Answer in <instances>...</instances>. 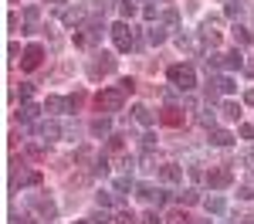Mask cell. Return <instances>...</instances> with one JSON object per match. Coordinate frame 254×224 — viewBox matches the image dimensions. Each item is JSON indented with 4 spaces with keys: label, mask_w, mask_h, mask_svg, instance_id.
Segmentation results:
<instances>
[{
    "label": "cell",
    "mask_w": 254,
    "mask_h": 224,
    "mask_svg": "<svg viewBox=\"0 0 254 224\" xmlns=\"http://www.w3.org/2000/svg\"><path fill=\"white\" fill-rule=\"evenodd\" d=\"M166 78H170V85L180 88V92H193L196 88V75H193L190 65H173V68L166 72Z\"/></svg>",
    "instance_id": "6da1fadb"
},
{
    "label": "cell",
    "mask_w": 254,
    "mask_h": 224,
    "mask_svg": "<svg viewBox=\"0 0 254 224\" xmlns=\"http://www.w3.org/2000/svg\"><path fill=\"white\" fill-rule=\"evenodd\" d=\"M95 105L102 112H119V109L126 105V92H122V88H102L95 95Z\"/></svg>",
    "instance_id": "7a4b0ae2"
},
{
    "label": "cell",
    "mask_w": 254,
    "mask_h": 224,
    "mask_svg": "<svg viewBox=\"0 0 254 224\" xmlns=\"http://www.w3.org/2000/svg\"><path fill=\"white\" fill-rule=\"evenodd\" d=\"M112 41H116L119 51H132V48H136V34H132L129 20H119V24H112Z\"/></svg>",
    "instance_id": "3957f363"
},
{
    "label": "cell",
    "mask_w": 254,
    "mask_h": 224,
    "mask_svg": "<svg viewBox=\"0 0 254 224\" xmlns=\"http://www.w3.org/2000/svg\"><path fill=\"white\" fill-rule=\"evenodd\" d=\"M109 72H116V58H112V55H105V51H102V55H95V61H92V65H88V75H109Z\"/></svg>",
    "instance_id": "277c9868"
},
{
    "label": "cell",
    "mask_w": 254,
    "mask_h": 224,
    "mask_svg": "<svg viewBox=\"0 0 254 224\" xmlns=\"http://www.w3.org/2000/svg\"><path fill=\"white\" fill-rule=\"evenodd\" d=\"M41 58H44V48H41V44H27V51H24V58H20V68H24V72H34L41 65Z\"/></svg>",
    "instance_id": "5b68a950"
},
{
    "label": "cell",
    "mask_w": 254,
    "mask_h": 224,
    "mask_svg": "<svg viewBox=\"0 0 254 224\" xmlns=\"http://www.w3.org/2000/svg\"><path fill=\"white\" fill-rule=\"evenodd\" d=\"M203 180H207V187H214V190H220V187H227V183L234 180V173H231L227 166H217V170H210V173H207Z\"/></svg>",
    "instance_id": "8992f818"
},
{
    "label": "cell",
    "mask_w": 254,
    "mask_h": 224,
    "mask_svg": "<svg viewBox=\"0 0 254 224\" xmlns=\"http://www.w3.org/2000/svg\"><path fill=\"white\" fill-rule=\"evenodd\" d=\"M14 187H38L41 183V173L38 170H14Z\"/></svg>",
    "instance_id": "52a82bcc"
},
{
    "label": "cell",
    "mask_w": 254,
    "mask_h": 224,
    "mask_svg": "<svg viewBox=\"0 0 254 224\" xmlns=\"http://www.w3.org/2000/svg\"><path fill=\"white\" fill-rule=\"evenodd\" d=\"M38 133H41V140H48V143H51V140H61V136H64V129H61V126H58L55 119L41 122V126H38Z\"/></svg>",
    "instance_id": "ba28073f"
},
{
    "label": "cell",
    "mask_w": 254,
    "mask_h": 224,
    "mask_svg": "<svg viewBox=\"0 0 254 224\" xmlns=\"http://www.w3.org/2000/svg\"><path fill=\"white\" fill-rule=\"evenodd\" d=\"M159 180H163V183H180V180H183V166H176V163L159 166Z\"/></svg>",
    "instance_id": "9c48e42d"
},
{
    "label": "cell",
    "mask_w": 254,
    "mask_h": 224,
    "mask_svg": "<svg viewBox=\"0 0 254 224\" xmlns=\"http://www.w3.org/2000/svg\"><path fill=\"white\" fill-rule=\"evenodd\" d=\"M44 109H48V112H68V109H71V99H61V95H48Z\"/></svg>",
    "instance_id": "30bf717a"
},
{
    "label": "cell",
    "mask_w": 254,
    "mask_h": 224,
    "mask_svg": "<svg viewBox=\"0 0 254 224\" xmlns=\"http://www.w3.org/2000/svg\"><path fill=\"white\" fill-rule=\"evenodd\" d=\"M224 68H227V72H241V68H244V55H241V51H227V55H224Z\"/></svg>",
    "instance_id": "8fae6325"
},
{
    "label": "cell",
    "mask_w": 254,
    "mask_h": 224,
    "mask_svg": "<svg viewBox=\"0 0 254 224\" xmlns=\"http://www.w3.org/2000/svg\"><path fill=\"white\" fill-rule=\"evenodd\" d=\"M210 143H214V146H231L234 136H231L227 129H210Z\"/></svg>",
    "instance_id": "7c38bea8"
},
{
    "label": "cell",
    "mask_w": 254,
    "mask_h": 224,
    "mask_svg": "<svg viewBox=\"0 0 254 224\" xmlns=\"http://www.w3.org/2000/svg\"><path fill=\"white\" fill-rule=\"evenodd\" d=\"M41 109L38 105H34V102H24V105H20V112H17V119L20 122H34V116H38Z\"/></svg>",
    "instance_id": "4fadbf2b"
},
{
    "label": "cell",
    "mask_w": 254,
    "mask_h": 224,
    "mask_svg": "<svg viewBox=\"0 0 254 224\" xmlns=\"http://www.w3.org/2000/svg\"><path fill=\"white\" fill-rule=\"evenodd\" d=\"M163 122H166V126H180V122H183L180 109H176V105H166V109H163Z\"/></svg>",
    "instance_id": "5bb4252c"
},
{
    "label": "cell",
    "mask_w": 254,
    "mask_h": 224,
    "mask_svg": "<svg viewBox=\"0 0 254 224\" xmlns=\"http://www.w3.org/2000/svg\"><path fill=\"white\" fill-rule=\"evenodd\" d=\"M119 14H122V20H132V17L139 14L136 0H122V3H119Z\"/></svg>",
    "instance_id": "9a60e30c"
},
{
    "label": "cell",
    "mask_w": 254,
    "mask_h": 224,
    "mask_svg": "<svg viewBox=\"0 0 254 224\" xmlns=\"http://www.w3.org/2000/svg\"><path fill=\"white\" fill-rule=\"evenodd\" d=\"M234 41L241 44V48H248V44L254 41V34L248 31V27H241V24H237V27H234Z\"/></svg>",
    "instance_id": "2e32d148"
},
{
    "label": "cell",
    "mask_w": 254,
    "mask_h": 224,
    "mask_svg": "<svg viewBox=\"0 0 254 224\" xmlns=\"http://www.w3.org/2000/svg\"><path fill=\"white\" fill-rule=\"evenodd\" d=\"M156 194L159 190H153L149 183H136V197L139 201H156Z\"/></svg>",
    "instance_id": "e0dca14e"
},
{
    "label": "cell",
    "mask_w": 254,
    "mask_h": 224,
    "mask_svg": "<svg viewBox=\"0 0 254 224\" xmlns=\"http://www.w3.org/2000/svg\"><path fill=\"white\" fill-rule=\"evenodd\" d=\"M81 17H85V10H78V7H75V10H61V20H64L68 27H75Z\"/></svg>",
    "instance_id": "ac0fdd59"
},
{
    "label": "cell",
    "mask_w": 254,
    "mask_h": 224,
    "mask_svg": "<svg viewBox=\"0 0 254 224\" xmlns=\"http://www.w3.org/2000/svg\"><path fill=\"white\" fill-rule=\"evenodd\" d=\"M136 122H142V126H153V122H156V116H153L146 105H136Z\"/></svg>",
    "instance_id": "d6986e66"
},
{
    "label": "cell",
    "mask_w": 254,
    "mask_h": 224,
    "mask_svg": "<svg viewBox=\"0 0 254 224\" xmlns=\"http://www.w3.org/2000/svg\"><path fill=\"white\" fill-rule=\"evenodd\" d=\"M207 211H210V214H224V211H227V201H224V197H207Z\"/></svg>",
    "instance_id": "ffe728a7"
},
{
    "label": "cell",
    "mask_w": 254,
    "mask_h": 224,
    "mask_svg": "<svg viewBox=\"0 0 254 224\" xmlns=\"http://www.w3.org/2000/svg\"><path fill=\"white\" fill-rule=\"evenodd\" d=\"M214 85L217 88H220V92H224V95H227V92H234L237 85H234V78H231V75H220V78H214Z\"/></svg>",
    "instance_id": "44dd1931"
},
{
    "label": "cell",
    "mask_w": 254,
    "mask_h": 224,
    "mask_svg": "<svg viewBox=\"0 0 254 224\" xmlns=\"http://www.w3.org/2000/svg\"><path fill=\"white\" fill-rule=\"evenodd\" d=\"M92 133H95V136H109V133H112L109 119H95V122H92Z\"/></svg>",
    "instance_id": "7402d4cb"
},
{
    "label": "cell",
    "mask_w": 254,
    "mask_h": 224,
    "mask_svg": "<svg viewBox=\"0 0 254 224\" xmlns=\"http://www.w3.org/2000/svg\"><path fill=\"white\" fill-rule=\"evenodd\" d=\"M220 112H224L227 119H241V105H237V102H224V109H220Z\"/></svg>",
    "instance_id": "603a6c76"
},
{
    "label": "cell",
    "mask_w": 254,
    "mask_h": 224,
    "mask_svg": "<svg viewBox=\"0 0 254 224\" xmlns=\"http://www.w3.org/2000/svg\"><path fill=\"white\" fill-rule=\"evenodd\" d=\"M146 38H149V44H163V41H166V31H163V27H149Z\"/></svg>",
    "instance_id": "cb8c5ba5"
},
{
    "label": "cell",
    "mask_w": 254,
    "mask_h": 224,
    "mask_svg": "<svg viewBox=\"0 0 254 224\" xmlns=\"http://www.w3.org/2000/svg\"><path fill=\"white\" fill-rule=\"evenodd\" d=\"M116 190H119V194H126V190H136L132 177H119V180H116Z\"/></svg>",
    "instance_id": "d4e9b609"
},
{
    "label": "cell",
    "mask_w": 254,
    "mask_h": 224,
    "mask_svg": "<svg viewBox=\"0 0 254 224\" xmlns=\"http://www.w3.org/2000/svg\"><path fill=\"white\" fill-rule=\"evenodd\" d=\"M34 207H38L44 218H55V204H51V201H34Z\"/></svg>",
    "instance_id": "484cf974"
},
{
    "label": "cell",
    "mask_w": 254,
    "mask_h": 224,
    "mask_svg": "<svg viewBox=\"0 0 254 224\" xmlns=\"http://www.w3.org/2000/svg\"><path fill=\"white\" fill-rule=\"evenodd\" d=\"M200 201V194H196L193 187H190V190H183V194H180V204H187V207H190V204H196Z\"/></svg>",
    "instance_id": "4316f807"
},
{
    "label": "cell",
    "mask_w": 254,
    "mask_h": 224,
    "mask_svg": "<svg viewBox=\"0 0 254 224\" xmlns=\"http://www.w3.org/2000/svg\"><path fill=\"white\" fill-rule=\"evenodd\" d=\"M88 221H92V224H109V221H112V218L105 214V207H98V211H95V214H92V218H88Z\"/></svg>",
    "instance_id": "83f0119b"
},
{
    "label": "cell",
    "mask_w": 254,
    "mask_h": 224,
    "mask_svg": "<svg viewBox=\"0 0 254 224\" xmlns=\"http://www.w3.org/2000/svg\"><path fill=\"white\" fill-rule=\"evenodd\" d=\"M166 224H190V218H187L183 211H176V214H170V218H166Z\"/></svg>",
    "instance_id": "f1b7e54d"
},
{
    "label": "cell",
    "mask_w": 254,
    "mask_h": 224,
    "mask_svg": "<svg viewBox=\"0 0 254 224\" xmlns=\"http://www.w3.org/2000/svg\"><path fill=\"white\" fill-rule=\"evenodd\" d=\"M95 201H98V207H112V194L102 190V194H95Z\"/></svg>",
    "instance_id": "f546056e"
},
{
    "label": "cell",
    "mask_w": 254,
    "mask_h": 224,
    "mask_svg": "<svg viewBox=\"0 0 254 224\" xmlns=\"http://www.w3.org/2000/svg\"><path fill=\"white\" fill-rule=\"evenodd\" d=\"M200 122H203V126H207V129H214V122H217L214 109H207V112H203V116H200Z\"/></svg>",
    "instance_id": "4dcf8cb0"
},
{
    "label": "cell",
    "mask_w": 254,
    "mask_h": 224,
    "mask_svg": "<svg viewBox=\"0 0 254 224\" xmlns=\"http://www.w3.org/2000/svg\"><path fill=\"white\" fill-rule=\"evenodd\" d=\"M116 224H139V221H136V214H129V211H122V214L116 218Z\"/></svg>",
    "instance_id": "1f68e13d"
},
{
    "label": "cell",
    "mask_w": 254,
    "mask_h": 224,
    "mask_svg": "<svg viewBox=\"0 0 254 224\" xmlns=\"http://www.w3.org/2000/svg\"><path fill=\"white\" fill-rule=\"evenodd\" d=\"M119 88H122L126 95H132V92H136V81H132V78H122V81H119Z\"/></svg>",
    "instance_id": "d6a6232c"
},
{
    "label": "cell",
    "mask_w": 254,
    "mask_h": 224,
    "mask_svg": "<svg viewBox=\"0 0 254 224\" xmlns=\"http://www.w3.org/2000/svg\"><path fill=\"white\" fill-rule=\"evenodd\" d=\"M241 14H244V7H241V3H227V17H241Z\"/></svg>",
    "instance_id": "836d02e7"
},
{
    "label": "cell",
    "mask_w": 254,
    "mask_h": 224,
    "mask_svg": "<svg viewBox=\"0 0 254 224\" xmlns=\"http://www.w3.org/2000/svg\"><path fill=\"white\" fill-rule=\"evenodd\" d=\"M237 197H241V201H251V197H254V187H251V183H244V187H241V194H237Z\"/></svg>",
    "instance_id": "e575fe53"
},
{
    "label": "cell",
    "mask_w": 254,
    "mask_h": 224,
    "mask_svg": "<svg viewBox=\"0 0 254 224\" xmlns=\"http://www.w3.org/2000/svg\"><path fill=\"white\" fill-rule=\"evenodd\" d=\"M153 146H156V136H153V133H146V136H142V149H146V153H149V149H153Z\"/></svg>",
    "instance_id": "d590c367"
},
{
    "label": "cell",
    "mask_w": 254,
    "mask_h": 224,
    "mask_svg": "<svg viewBox=\"0 0 254 224\" xmlns=\"http://www.w3.org/2000/svg\"><path fill=\"white\" fill-rule=\"evenodd\" d=\"M142 224H163V218H159L156 211H149V214H146V218H142Z\"/></svg>",
    "instance_id": "8d00e7d4"
},
{
    "label": "cell",
    "mask_w": 254,
    "mask_h": 224,
    "mask_svg": "<svg viewBox=\"0 0 254 224\" xmlns=\"http://www.w3.org/2000/svg\"><path fill=\"white\" fill-rule=\"evenodd\" d=\"M17 95H20V99H24V102H27V99H31V95H34V85H20V92H17Z\"/></svg>",
    "instance_id": "74e56055"
},
{
    "label": "cell",
    "mask_w": 254,
    "mask_h": 224,
    "mask_svg": "<svg viewBox=\"0 0 254 224\" xmlns=\"http://www.w3.org/2000/svg\"><path fill=\"white\" fill-rule=\"evenodd\" d=\"M88 156H92V149H88V146H81L78 153H75V160H78V163H85V160H88Z\"/></svg>",
    "instance_id": "f35d334b"
},
{
    "label": "cell",
    "mask_w": 254,
    "mask_h": 224,
    "mask_svg": "<svg viewBox=\"0 0 254 224\" xmlns=\"http://www.w3.org/2000/svg\"><path fill=\"white\" fill-rule=\"evenodd\" d=\"M156 14H159V10H156V3H149V7L142 10V17H146V20H153V17H156Z\"/></svg>",
    "instance_id": "ab89813d"
},
{
    "label": "cell",
    "mask_w": 254,
    "mask_h": 224,
    "mask_svg": "<svg viewBox=\"0 0 254 224\" xmlns=\"http://www.w3.org/2000/svg\"><path fill=\"white\" fill-rule=\"evenodd\" d=\"M24 17H27V20H38L41 10H38V7H27V10H24Z\"/></svg>",
    "instance_id": "60d3db41"
},
{
    "label": "cell",
    "mask_w": 254,
    "mask_h": 224,
    "mask_svg": "<svg viewBox=\"0 0 254 224\" xmlns=\"http://www.w3.org/2000/svg\"><path fill=\"white\" fill-rule=\"evenodd\" d=\"M241 136L244 140H254V126H241Z\"/></svg>",
    "instance_id": "b9f144b4"
},
{
    "label": "cell",
    "mask_w": 254,
    "mask_h": 224,
    "mask_svg": "<svg viewBox=\"0 0 254 224\" xmlns=\"http://www.w3.org/2000/svg\"><path fill=\"white\" fill-rule=\"evenodd\" d=\"M244 102H248V105H254V88H248V92H244Z\"/></svg>",
    "instance_id": "7bdbcfd3"
},
{
    "label": "cell",
    "mask_w": 254,
    "mask_h": 224,
    "mask_svg": "<svg viewBox=\"0 0 254 224\" xmlns=\"http://www.w3.org/2000/svg\"><path fill=\"white\" fill-rule=\"evenodd\" d=\"M10 224H31V221H27V218H17V214H14V218H10Z\"/></svg>",
    "instance_id": "ee69618b"
},
{
    "label": "cell",
    "mask_w": 254,
    "mask_h": 224,
    "mask_svg": "<svg viewBox=\"0 0 254 224\" xmlns=\"http://www.w3.org/2000/svg\"><path fill=\"white\" fill-rule=\"evenodd\" d=\"M51 3H61V0H51Z\"/></svg>",
    "instance_id": "f6af8a7d"
},
{
    "label": "cell",
    "mask_w": 254,
    "mask_h": 224,
    "mask_svg": "<svg viewBox=\"0 0 254 224\" xmlns=\"http://www.w3.org/2000/svg\"><path fill=\"white\" fill-rule=\"evenodd\" d=\"M75 224H85V221H75Z\"/></svg>",
    "instance_id": "bcb514c9"
},
{
    "label": "cell",
    "mask_w": 254,
    "mask_h": 224,
    "mask_svg": "<svg viewBox=\"0 0 254 224\" xmlns=\"http://www.w3.org/2000/svg\"><path fill=\"white\" fill-rule=\"evenodd\" d=\"M248 224H254V221H248Z\"/></svg>",
    "instance_id": "7dc6e473"
}]
</instances>
